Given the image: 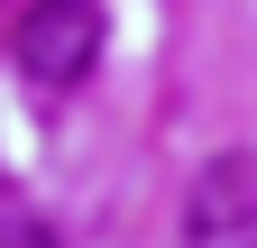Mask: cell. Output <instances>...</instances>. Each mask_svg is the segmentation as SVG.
Masks as SVG:
<instances>
[{"instance_id": "6da1fadb", "label": "cell", "mask_w": 257, "mask_h": 248, "mask_svg": "<svg viewBox=\"0 0 257 248\" xmlns=\"http://www.w3.org/2000/svg\"><path fill=\"white\" fill-rule=\"evenodd\" d=\"M10 55H19L28 83L74 92L92 65H101V0H28L19 28H10Z\"/></svg>"}, {"instance_id": "7a4b0ae2", "label": "cell", "mask_w": 257, "mask_h": 248, "mask_svg": "<svg viewBox=\"0 0 257 248\" xmlns=\"http://www.w3.org/2000/svg\"><path fill=\"white\" fill-rule=\"evenodd\" d=\"M184 248H257V147H230L184 193Z\"/></svg>"}, {"instance_id": "3957f363", "label": "cell", "mask_w": 257, "mask_h": 248, "mask_svg": "<svg viewBox=\"0 0 257 248\" xmlns=\"http://www.w3.org/2000/svg\"><path fill=\"white\" fill-rule=\"evenodd\" d=\"M0 248H55V230L37 221V211H19V202H10V211H0Z\"/></svg>"}]
</instances>
